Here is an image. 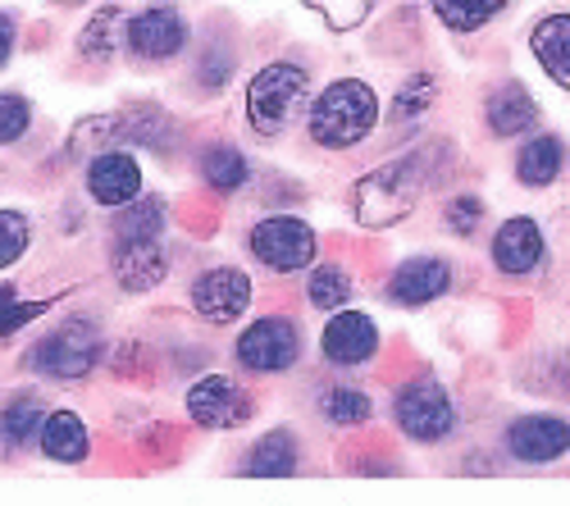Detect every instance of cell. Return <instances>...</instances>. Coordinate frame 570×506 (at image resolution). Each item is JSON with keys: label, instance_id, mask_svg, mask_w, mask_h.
Returning <instances> with one entry per match:
<instances>
[{"label": "cell", "instance_id": "1", "mask_svg": "<svg viewBox=\"0 0 570 506\" xmlns=\"http://www.w3.org/2000/svg\"><path fill=\"white\" fill-rule=\"evenodd\" d=\"M379 123V97L374 87L361 78H338L320 91V101L311 106V137L328 151L356 147L374 132Z\"/></svg>", "mask_w": 570, "mask_h": 506}, {"label": "cell", "instance_id": "2", "mask_svg": "<svg viewBox=\"0 0 570 506\" xmlns=\"http://www.w3.org/2000/svg\"><path fill=\"white\" fill-rule=\"evenodd\" d=\"M306 91H311V73L293 60H274L265 65L252 82H247V123L261 137H278L288 132L293 119L306 106Z\"/></svg>", "mask_w": 570, "mask_h": 506}, {"label": "cell", "instance_id": "3", "mask_svg": "<svg viewBox=\"0 0 570 506\" xmlns=\"http://www.w3.org/2000/svg\"><path fill=\"white\" fill-rule=\"evenodd\" d=\"M420 188H424V178H420L415 160L379 165L352 188V215L361 228H393L415 210Z\"/></svg>", "mask_w": 570, "mask_h": 506}, {"label": "cell", "instance_id": "4", "mask_svg": "<svg viewBox=\"0 0 570 506\" xmlns=\"http://www.w3.org/2000/svg\"><path fill=\"white\" fill-rule=\"evenodd\" d=\"M97 360H101V334L91 319H73V325H65L60 334L37 343L28 356L32 370L51 375V379H82V375L97 370Z\"/></svg>", "mask_w": 570, "mask_h": 506}, {"label": "cell", "instance_id": "5", "mask_svg": "<svg viewBox=\"0 0 570 506\" xmlns=\"http://www.w3.org/2000/svg\"><path fill=\"white\" fill-rule=\"evenodd\" d=\"M393 416H397V429H402L406 438H415V443H439V438H448L452 425H456V406H452V397H448L443 384L415 379V384H406V388L397 393Z\"/></svg>", "mask_w": 570, "mask_h": 506}, {"label": "cell", "instance_id": "6", "mask_svg": "<svg viewBox=\"0 0 570 506\" xmlns=\"http://www.w3.org/2000/svg\"><path fill=\"white\" fill-rule=\"evenodd\" d=\"M252 251L274 274H297L315 260V228L297 215H269L252 228Z\"/></svg>", "mask_w": 570, "mask_h": 506}, {"label": "cell", "instance_id": "7", "mask_svg": "<svg viewBox=\"0 0 570 506\" xmlns=\"http://www.w3.org/2000/svg\"><path fill=\"white\" fill-rule=\"evenodd\" d=\"M302 356V329L297 319H283V315H265L256 325L237 338V360L243 370L252 375H278Z\"/></svg>", "mask_w": 570, "mask_h": 506}, {"label": "cell", "instance_id": "8", "mask_svg": "<svg viewBox=\"0 0 570 506\" xmlns=\"http://www.w3.org/2000/svg\"><path fill=\"white\" fill-rule=\"evenodd\" d=\"M252 393L228 379V375H206L202 384H193V393H187V416H193V425L202 429H237L252 420Z\"/></svg>", "mask_w": 570, "mask_h": 506}, {"label": "cell", "instance_id": "9", "mask_svg": "<svg viewBox=\"0 0 570 506\" xmlns=\"http://www.w3.org/2000/svg\"><path fill=\"white\" fill-rule=\"evenodd\" d=\"M252 306V279L243 269H206L193 284V310L206 319V325H233L237 315Z\"/></svg>", "mask_w": 570, "mask_h": 506}, {"label": "cell", "instance_id": "10", "mask_svg": "<svg viewBox=\"0 0 570 506\" xmlns=\"http://www.w3.org/2000/svg\"><path fill=\"white\" fill-rule=\"evenodd\" d=\"M132 46V56L137 60H169L183 51V41H187V23L174 6H151V10H141L128 19V37Z\"/></svg>", "mask_w": 570, "mask_h": 506}, {"label": "cell", "instance_id": "11", "mask_svg": "<svg viewBox=\"0 0 570 506\" xmlns=\"http://www.w3.org/2000/svg\"><path fill=\"white\" fill-rule=\"evenodd\" d=\"M507 452L525 466H548L570 452V425L557 416H520L507 429Z\"/></svg>", "mask_w": 570, "mask_h": 506}, {"label": "cell", "instance_id": "12", "mask_svg": "<svg viewBox=\"0 0 570 506\" xmlns=\"http://www.w3.org/2000/svg\"><path fill=\"white\" fill-rule=\"evenodd\" d=\"M87 192H91V201H97V206H110V210L137 201L141 197V169H137V160L128 151L97 156V160H91V169H87Z\"/></svg>", "mask_w": 570, "mask_h": 506}, {"label": "cell", "instance_id": "13", "mask_svg": "<svg viewBox=\"0 0 570 506\" xmlns=\"http://www.w3.org/2000/svg\"><path fill=\"white\" fill-rule=\"evenodd\" d=\"M320 347H324L328 360H338V365H365L379 351V329H374V319L361 315V310H338L324 325Z\"/></svg>", "mask_w": 570, "mask_h": 506}, {"label": "cell", "instance_id": "14", "mask_svg": "<svg viewBox=\"0 0 570 506\" xmlns=\"http://www.w3.org/2000/svg\"><path fill=\"white\" fill-rule=\"evenodd\" d=\"M452 288V269L439 256H415L389 279V301L397 306H430Z\"/></svg>", "mask_w": 570, "mask_h": 506}, {"label": "cell", "instance_id": "15", "mask_svg": "<svg viewBox=\"0 0 570 506\" xmlns=\"http://www.w3.org/2000/svg\"><path fill=\"white\" fill-rule=\"evenodd\" d=\"M493 260L502 274H530L539 260H543V228L525 215H515L498 228L493 238Z\"/></svg>", "mask_w": 570, "mask_h": 506}, {"label": "cell", "instance_id": "16", "mask_svg": "<svg viewBox=\"0 0 570 506\" xmlns=\"http://www.w3.org/2000/svg\"><path fill=\"white\" fill-rule=\"evenodd\" d=\"M115 279L124 292H147L165 279V251L156 238H119L115 251Z\"/></svg>", "mask_w": 570, "mask_h": 506}, {"label": "cell", "instance_id": "17", "mask_svg": "<svg viewBox=\"0 0 570 506\" xmlns=\"http://www.w3.org/2000/svg\"><path fill=\"white\" fill-rule=\"evenodd\" d=\"M530 46H534V60L548 69V78L570 91V14L539 19L530 32Z\"/></svg>", "mask_w": 570, "mask_h": 506}, {"label": "cell", "instance_id": "18", "mask_svg": "<svg viewBox=\"0 0 570 506\" xmlns=\"http://www.w3.org/2000/svg\"><path fill=\"white\" fill-rule=\"evenodd\" d=\"M297 470V434L274 429L265 434L243 462V479H288Z\"/></svg>", "mask_w": 570, "mask_h": 506}, {"label": "cell", "instance_id": "19", "mask_svg": "<svg viewBox=\"0 0 570 506\" xmlns=\"http://www.w3.org/2000/svg\"><path fill=\"white\" fill-rule=\"evenodd\" d=\"M484 115H489V128L498 137H520V132H530L539 123V106H534V97L520 82L498 87L493 97H489V110Z\"/></svg>", "mask_w": 570, "mask_h": 506}, {"label": "cell", "instance_id": "20", "mask_svg": "<svg viewBox=\"0 0 570 506\" xmlns=\"http://www.w3.org/2000/svg\"><path fill=\"white\" fill-rule=\"evenodd\" d=\"M561 165H566V142H561L557 132H539L534 142L520 147V156H515V178L525 182V188H548V182H557Z\"/></svg>", "mask_w": 570, "mask_h": 506}, {"label": "cell", "instance_id": "21", "mask_svg": "<svg viewBox=\"0 0 570 506\" xmlns=\"http://www.w3.org/2000/svg\"><path fill=\"white\" fill-rule=\"evenodd\" d=\"M41 452L51 456V462H82L87 456V425L73 416V410H56V416L41 420Z\"/></svg>", "mask_w": 570, "mask_h": 506}, {"label": "cell", "instance_id": "22", "mask_svg": "<svg viewBox=\"0 0 570 506\" xmlns=\"http://www.w3.org/2000/svg\"><path fill=\"white\" fill-rule=\"evenodd\" d=\"M247 156L237 151V147H210L202 156V178H206V188L215 192H237V188H247Z\"/></svg>", "mask_w": 570, "mask_h": 506}, {"label": "cell", "instance_id": "23", "mask_svg": "<svg viewBox=\"0 0 570 506\" xmlns=\"http://www.w3.org/2000/svg\"><path fill=\"white\" fill-rule=\"evenodd\" d=\"M119 23H124L119 6L97 10V19H91V23L82 28V37H78V56H82V60H91V65L110 60V56H115V46H119Z\"/></svg>", "mask_w": 570, "mask_h": 506}, {"label": "cell", "instance_id": "24", "mask_svg": "<svg viewBox=\"0 0 570 506\" xmlns=\"http://www.w3.org/2000/svg\"><path fill=\"white\" fill-rule=\"evenodd\" d=\"M511 0H434V14L452 28V32H474L489 19H498Z\"/></svg>", "mask_w": 570, "mask_h": 506}, {"label": "cell", "instance_id": "25", "mask_svg": "<svg viewBox=\"0 0 570 506\" xmlns=\"http://www.w3.org/2000/svg\"><path fill=\"white\" fill-rule=\"evenodd\" d=\"M41 420H46L41 406H37L32 397H19L14 406L0 410V447L14 452V447H23V443H32L37 429H41Z\"/></svg>", "mask_w": 570, "mask_h": 506}, {"label": "cell", "instance_id": "26", "mask_svg": "<svg viewBox=\"0 0 570 506\" xmlns=\"http://www.w3.org/2000/svg\"><path fill=\"white\" fill-rule=\"evenodd\" d=\"M434 101H439L434 73H411V78L402 82V91L393 97V119H397V123H411V119H420V115H430Z\"/></svg>", "mask_w": 570, "mask_h": 506}, {"label": "cell", "instance_id": "27", "mask_svg": "<svg viewBox=\"0 0 570 506\" xmlns=\"http://www.w3.org/2000/svg\"><path fill=\"white\" fill-rule=\"evenodd\" d=\"M320 410H324V420H334V425H365L374 416V401L361 388H328L320 397Z\"/></svg>", "mask_w": 570, "mask_h": 506}, {"label": "cell", "instance_id": "28", "mask_svg": "<svg viewBox=\"0 0 570 506\" xmlns=\"http://www.w3.org/2000/svg\"><path fill=\"white\" fill-rule=\"evenodd\" d=\"M124 215H119V224H115V234L119 238H156L160 234V224H165V201L160 197H147V201H128V206H119Z\"/></svg>", "mask_w": 570, "mask_h": 506}, {"label": "cell", "instance_id": "29", "mask_svg": "<svg viewBox=\"0 0 570 506\" xmlns=\"http://www.w3.org/2000/svg\"><path fill=\"white\" fill-rule=\"evenodd\" d=\"M306 297H311V306H320V310H338V306L352 297L347 269H343V265H320V269L311 274Z\"/></svg>", "mask_w": 570, "mask_h": 506}, {"label": "cell", "instance_id": "30", "mask_svg": "<svg viewBox=\"0 0 570 506\" xmlns=\"http://www.w3.org/2000/svg\"><path fill=\"white\" fill-rule=\"evenodd\" d=\"M302 6L315 10L334 32H352V28H361V23L370 19L374 0H302Z\"/></svg>", "mask_w": 570, "mask_h": 506}, {"label": "cell", "instance_id": "31", "mask_svg": "<svg viewBox=\"0 0 570 506\" xmlns=\"http://www.w3.org/2000/svg\"><path fill=\"white\" fill-rule=\"evenodd\" d=\"M28 251V219L19 210H0V269H10Z\"/></svg>", "mask_w": 570, "mask_h": 506}, {"label": "cell", "instance_id": "32", "mask_svg": "<svg viewBox=\"0 0 570 506\" xmlns=\"http://www.w3.org/2000/svg\"><path fill=\"white\" fill-rule=\"evenodd\" d=\"M46 306H51V301H19V297L6 288V292H0V338L19 334V329L28 325V319H37Z\"/></svg>", "mask_w": 570, "mask_h": 506}, {"label": "cell", "instance_id": "33", "mask_svg": "<svg viewBox=\"0 0 570 506\" xmlns=\"http://www.w3.org/2000/svg\"><path fill=\"white\" fill-rule=\"evenodd\" d=\"M28 123H32V110H28V101L23 97H0V147H10V142H19V137L28 132Z\"/></svg>", "mask_w": 570, "mask_h": 506}, {"label": "cell", "instance_id": "34", "mask_svg": "<svg viewBox=\"0 0 570 506\" xmlns=\"http://www.w3.org/2000/svg\"><path fill=\"white\" fill-rule=\"evenodd\" d=\"M480 219H484V201L480 197H456L448 206V224H452V234H461V238H470L474 228H480Z\"/></svg>", "mask_w": 570, "mask_h": 506}, {"label": "cell", "instance_id": "35", "mask_svg": "<svg viewBox=\"0 0 570 506\" xmlns=\"http://www.w3.org/2000/svg\"><path fill=\"white\" fill-rule=\"evenodd\" d=\"M10 51H14V19L0 14V65L10 60Z\"/></svg>", "mask_w": 570, "mask_h": 506}]
</instances>
